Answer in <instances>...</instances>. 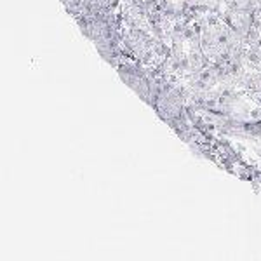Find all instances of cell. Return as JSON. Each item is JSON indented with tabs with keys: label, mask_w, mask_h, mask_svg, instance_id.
<instances>
[{
	"label": "cell",
	"mask_w": 261,
	"mask_h": 261,
	"mask_svg": "<svg viewBox=\"0 0 261 261\" xmlns=\"http://www.w3.org/2000/svg\"><path fill=\"white\" fill-rule=\"evenodd\" d=\"M252 16H254V27H256V30H258L259 42H261V7H259L258 11L252 12Z\"/></svg>",
	"instance_id": "6da1fadb"
}]
</instances>
